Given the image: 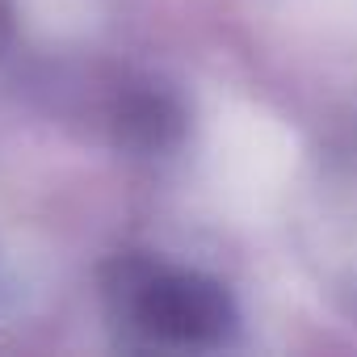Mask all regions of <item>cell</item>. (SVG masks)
Wrapping results in <instances>:
<instances>
[{
    "mask_svg": "<svg viewBox=\"0 0 357 357\" xmlns=\"http://www.w3.org/2000/svg\"><path fill=\"white\" fill-rule=\"evenodd\" d=\"M130 315L147 336L168 344H219L236 328L227 290L181 269H139L130 282Z\"/></svg>",
    "mask_w": 357,
    "mask_h": 357,
    "instance_id": "1",
    "label": "cell"
},
{
    "mask_svg": "<svg viewBox=\"0 0 357 357\" xmlns=\"http://www.w3.org/2000/svg\"><path fill=\"white\" fill-rule=\"evenodd\" d=\"M5 34H9V9H5V0H0V43H5Z\"/></svg>",
    "mask_w": 357,
    "mask_h": 357,
    "instance_id": "2",
    "label": "cell"
}]
</instances>
